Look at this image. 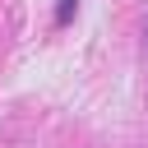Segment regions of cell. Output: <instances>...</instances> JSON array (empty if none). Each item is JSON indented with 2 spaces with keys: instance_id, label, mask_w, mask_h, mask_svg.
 Returning <instances> with one entry per match:
<instances>
[{
  "instance_id": "cell-1",
  "label": "cell",
  "mask_w": 148,
  "mask_h": 148,
  "mask_svg": "<svg viewBox=\"0 0 148 148\" xmlns=\"http://www.w3.org/2000/svg\"><path fill=\"white\" fill-rule=\"evenodd\" d=\"M74 14H79V0H60V5H56V28H65Z\"/></svg>"
}]
</instances>
